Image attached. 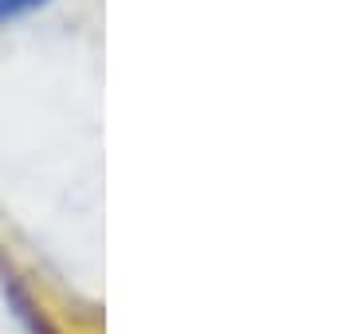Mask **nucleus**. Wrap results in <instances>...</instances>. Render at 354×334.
<instances>
[{"mask_svg":"<svg viewBox=\"0 0 354 334\" xmlns=\"http://www.w3.org/2000/svg\"><path fill=\"white\" fill-rule=\"evenodd\" d=\"M51 0H0V24H12V20H24V16L39 12Z\"/></svg>","mask_w":354,"mask_h":334,"instance_id":"1","label":"nucleus"}]
</instances>
